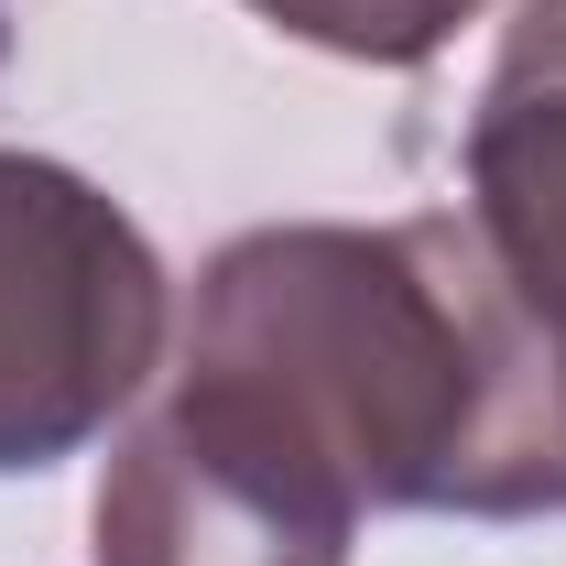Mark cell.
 Listing matches in <instances>:
<instances>
[{
  "label": "cell",
  "mask_w": 566,
  "mask_h": 566,
  "mask_svg": "<svg viewBox=\"0 0 566 566\" xmlns=\"http://www.w3.org/2000/svg\"><path fill=\"white\" fill-rule=\"evenodd\" d=\"M175 381L262 415L359 512H566V349L469 208L218 240Z\"/></svg>",
  "instance_id": "6da1fadb"
},
{
  "label": "cell",
  "mask_w": 566,
  "mask_h": 566,
  "mask_svg": "<svg viewBox=\"0 0 566 566\" xmlns=\"http://www.w3.org/2000/svg\"><path fill=\"white\" fill-rule=\"evenodd\" d=\"M175 273L142 218L55 153L0 142V480L98 447L164 370Z\"/></svg>",
  "instance_id": "7a4b0ae2"
},
{
  "label": "cell",
  "mask_w": 566,
  "mask_h": 566,
  "mask_svg": "<svg viewBox=\"0 0 566 566\" xmlns=\"http://www.w3.org/2000/svg\"><path fill=\"white\" fill-rule=\"evenodd\" d=\"M359 501L262 415L175 381L109 447L87 566H349Z\"/></svg>",
  "instance_id": "3957f363"
},
{
  "label": "cell",
  "mask_w": 566,
  "mask_h": 566,
  "mask_svg": "<svg viewBox=\"0 0 566 566\" xmlns=\"http://www.w3.org/2000/svg\"><path fill=\"white\" fill-rule=\"evenodd\" d=\"M458 175H469L458 208L480 218L501 273L566 349V0H523V22L501 33Z\"/></svg>",
  "instance_id": "277c9868"
},
{
  "label": "cell",
  "mask_w": 566,
  "mask_h": 566,
  "mask_svg": "<svg viewBox=\"0 0 566 566\" xmlns=\"http://www.w3.org/2000/svg\"><path fill=\"white\" fill-rule=\"evenodd\" d=\"M283 44H316L338 66H436L491 0H251Z\"/></svg>",
  "instance_id": "5b68a950"
}]
</instances>
